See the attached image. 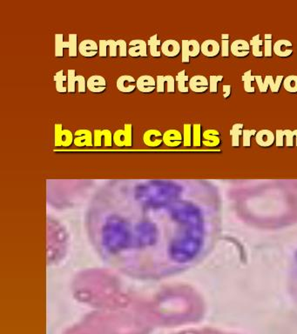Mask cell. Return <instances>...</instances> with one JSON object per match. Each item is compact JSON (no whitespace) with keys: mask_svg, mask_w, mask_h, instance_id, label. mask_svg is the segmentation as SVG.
Instances as JSON below:
<instances>
[{"mask_svg":"<svg viewBox=\"0 0 297 334\" xmlns=\"http://www.w3.org/2000/svg\"><path fill=\"white\" fill-rule=\"evenodd\" d=\"M55 57L56 58H63L64 57V50L68 48V41H65L63 34H55Z\"/></svg>","mask_w":297,"mask_h":334,"instance_id":"cell-29","label":"cell"},{"mask_svg":"<svg viewBox=\"0 0 297 334\" xmlns=\"http://www.w3.org/2000/svg\"><path fill=\"white\" fill-rule=\"evenodd\" d=\"M53 80L55 82L56 91L60 93H68V78L67 75H65L64 71L61 70L56 73L53 77Z\"/></svg>","mask_w":297,"mask_h":334,"instance_id":"cell-26","label":"cell"},{"mask_svg":"<svg viewBox=\"0 0 297 334\" xmlns=\"http://www.w3.org/2000/svg\"><path fill=\"white\" fill-rule=\"evenodd\" d=\"M116 86L120 93H131L137 88V80L131 75H122L116 81Z\"/></svg>","mask_w":297,"mask_h":334,"instance_id":"cell-14","label":"cell"},{"mask_svg":"<svg viewBox=\"0 0 297 334\" xmlns=\"http://www.w3.org/2000/svg\"><path fill=\"white\" fill-rule=\"evenodd\" d=\"M255 141L261 147L267 148V147H270L275 144L276 136L274 134V132L270 130L264 129V130L257 131L256 136H255Z\"/></svg>","mask_w":297,"mask_h":334,"instance_id":"cell-22","label":"cell"},{"mask_svg":"<svg viewBox=\"0 0 297 334\" xmlns=\"http://www.w3.org/2000/svg\"><path fill=\"white\" fill-rule=\"evenodd\" d=\"M87 236L104 262L140 280H160L198 266L222 232L219 204L173 182L115 185L91 204Z\"/></svg>","mask_w":297,"mask_h":334,"instance_id":"cell-1","label":"cell"},{"mask_svg":"<svg viewBox=\"0 0 297 334\" xmlns=\"http://www.w3.org/2000/svg\"><path fill=\"white\" fill-rule=\"evenodd\" d=\"M182 51V46L177 40L167 39L162 45V52L167 58H176Z\"/></svg>","mask_w":297,"mask_h":334,"instance_id":"cell-24","label":"cell"},{"mask_svg":"<svg viewBox=\"0 0 297 334\" xmlns=\"http://www.w3.org/2000/svg\"><path fill=\"white\" fill-rule=\"evenodd\" d=\"M222 90H223V97L229 98L231 95V85H224L222 86Z\"/></svg>","mask_w":297,"mask_h":334,"instance_id":"cell-44","label":"cell"},{"mask_svg":"<svg viewBox=\"0 0 297 334\" xmlns=\"http://www.w3.org/2000/svg\"><path fill=\"white\" fill-rule=\"evenodd\" d=\"M114 143L118 147H130L132 145V125L126 124L122 130L114 133Z\"/></svg>","mask_w":297,"mask_h":334,"instance_id":"cell-5","label":"cell"},{"mask_svg":"<svg viewBox=\"0 0 297 334\" xmlns=\"http://www.w3.org/2000/svg\"><path fill=\"white\" fill-rule=\"evenodd\" d=\"M188 86L194 93H206L209 89V80L203 75H196L190 79Z\"/></svg>","mask_w":297,"mask_h":334,"instance_id":"cell-16","label":"cell"},{"mask_svg":"<svg viewBox=\"0 0 297 334\" xmlns=\"http://www.w3.org/2000/svg\"><path fill=\"white\" fill-rule=\"evenodd\" d=\"M156 92L158 93H174L175 92V79L171 75L156 77Z\"/></svg>","mask_w":297,"mask_h":334,"instance_id":"cell-12","label":"cell"},{"mask_svg":"<svg viewBox=\"0 0 297 334\" xmlns=\"http://www.w3.org/2000/svg\"><path fill=\"white\" fill-rule=\"evenodd\" d=\"M201 53L207 58H215L220 54V44L214 39H207L200 45Z\"/></svg>","mask_w":297,"mask_h":334,"instance_id":"cell-20","label":"cell"},{"mask_svg":"<svg viewBox=\"0 0 297 334\" xmlns=\"http://www.w3.org/2000/svg\"><path fill=\"white\" fill-rule=\"evenodd\" d=\"M78 36L77 34H69L68 36V55L70 58H76L78 52Z\"/></svg>","mask_w":297,"mask_h":334,"instance_id":"cell-34","label":"cell"},{"mask_svg":"<svg viewBox=\"0 0 297 334\" xmlns=\"http://www.w3.org/2000/svg\"><path fill=\"white\" fill-rule=\"evenodd\" d=\"M242 82L244 84V91L248 93H255V87L252 85V83L255 81V76L252 75V71L248 70L243 74L242 78Z\"/></svg>","mask_w":297,"mask_h":334,"instance_id":"cell-32","label":"cell"},{"mask_svg":"<svg viewBox=\"0 0 297 334\" xmlns=\"http://www.w3.org/2000/svg\"><path fill=\"white\" fill-rule=\"evenodd\" d=\"M193 144V127L191 124H185L183 127V144L190 147Z\"/></svg>","mask_w":297,"mask_h":334,"instance_id":"cell-35","label":"cell"},{"mask_svg":"<svg viewBox=\"0 0 297 334\" xmlns=\"http://www.w3.org/2000/svg\"><path fill=\"white\" fill-rule=\"evenodd\" d=\"M285 134V141H286V145L288 147H293L295 146V140H296V131H291V130H284Z\"/></svg>","mask_w":297,"mask_h":334,"instance_id":"cell-41","label":"cell"},{"mask_svg":"<svg viewBox=\"0 0 297 334\" xmlns=\"http://www.w3.org/2000/svg\"><path fill=\"white\" fill-rule=\"evenodd\" d=\"M257 131L255 130H243V134H242V144L245 147H250L251 146V138L253 136H256Z\"/></svg>","mask_w":297,"mask_h":334,"instance_id":"cell-40","label":"cell"},{"mask_svg":"<svg viewBox=\"0 0 297 334\" xmlns=\"http://www.w3.org/2000/svg\"><path fill=\"white\" fill-rule=\"evenodd\" d=\"M99 51L98 44L92 39H85L79 46V51L85 58H94Z\"/></svg>","mask_w":297,"mask_h":334,"instance_id":"cell-19","label":"cell"},{"mask_svg":"<svg viewBox=\"0 0 297 334\" xmlns=\"http://www.w3.org/2000/svg\"><path fill=\"white\" fill-rule=\"evenodd\" d=\"M163 143L168 147H179L183 143V135L178 130H167L163 133Z\"/></svg>","mask_w":297,"mask_h":334,"instance_id":"cell-18","label":"cell"},{"mask_svg":"<svg viewBox=\"0 0 297 334\" xmlns=\"http://www.w3.org/2000/svg\"><path fill=\"white\" fill-rule=\"evenodd\" d=\"M144 144L149 147H158L163 143V134L156 129L146 131L143 135Z\"/></svg>","mask_w":297,"mask_h":334,"instance_id":"cell-21","label":"cell"},{"mask_svg":"<svg viewBox=\"0 0 297 334\" xmlns=\"http://www.w3.org/2000/svg\"><path fill=\"white\" fill-rule=\"evenodd\" d=\"M200 51V45L196 39L182 41V63H189L190 58H196L199 56Z\"/></svg>","mask_w":297,"mask_h":334,"instance_id":"cell-6","label":"cell"},{"mask_svg":"<svg viewBox=\"0 0 297 334\" xmlns=\"http://www.w3.org/2000/svg\"><path fill=\"white\" fill-rule=\"evenodd\" d=\"M250 45L245 39H236L230 45V51L236 58H245L250 53Z\"/></svg>","mask_w":297,"mask_h":334,"instance_id":"cell-13","label":"cell"},{"mask_svg":"<svg viewBox=\"0 0 297 334\" xmlns=\"http://www.w3.org/2000/svg\"><path fill=\"white\" fill-rule=\"evenodd\" d=\"M74 140L72 131L63 129L61 124H55L54 127V145L56 147H69Z\"/></svg>","mask_w":297,"mask_h":334,"instance_id":"cell-4","label":"cell"},{"mask_svg":"<svg viewBox=\"0 0 297 334\" xmlns=\"http://www.w3.org/2000/svg\"><path fill=\"white\" fill-rule=\"evenodd\" d=\"M287 287L289 296L297 306V245L294 250L293 255L289 264Z\"/></svg>","mask_w":297,"mask_h":334,"instance_id":"cell-2","label":"cell"},{"mask_svg":"<svg viewBox=\"0 0 297 334\" xmlns=\"http://www.w3.org/2000/svg\"><path fill=\"white\" fill-rule=\"evenodd\" d=\"M68 93H74L76 92V83L78 84V92L80 93H85L87 89L85 77L82 75H76L75 70H68Z\"/></svg>","mask_w":297,"mask_h":334,"instance_id":"cell-7","label":"cell"},{"mask_svg":"<svg viewBox=\"0 0 297 334\" xmlns=\"http://www.w3.org/2000/svg\"><path fill=\"white\" fill-rule=\"evenodd\" d=\"M148 44L143 39H133L129 42L128 55L132 58L148 57Z\"/></svg>","mask_w":297,"mask_h":334,"instance_id":"cell-9","label":"cell"},{"mask_svg":"<svg viewBox=\"0 0 297 334\" xmlns=\"http://www.w3.org/2000/svg\"><path fill=\"white\" fill-rule=\"evenodd\" d=\"M285 134L284 130H276V145L277 147H282L284 144Z\"/></svg>","mask_w":297,"mask_h":334,"instance_id":"cell-43","label":"cell"},{"mask_svg":"<svg viewBox=\"0 0 297 334\" xmlns=\"http://www.w3.org/2000/svg\"><path fill=\"white\" fill-rule=\"evenodd\" d=\"M189 77L186 74V71L182 70L179 72L178 74L175 77V82L178 85V90L180 93H188L189 92V86H187V82H189Z\"/></svg>","mask_w":297,"mask_h":334,"instance_id":"cell-28","label":"cell"},{"mask_svg":"<svg viewBox=\"0 0 297 334\" xmlns=\"http://www.w3.org/2000/svg\"><path fill=\"white\" fill-rule=\"evenodd\" d=\"M243 124H234L231 130H230V135L232 138V146L233 147H238L240 146V137L243 134Z\"/></svg>","mask_w":297,"mask_h":334,"instance_id":"cell-30","label":"cell"},{"mask_svg":"<svg viewBox=\"0 0 297 334\" xmlns=\"http://www.w3.org/2000/svg\"><path fill=\"white\" fill-rule=\"evenodd\" d=\"M114 143V135L108 129L94 130V146L95 147H111Z\"/></svg>","mask_w":297,"mask_h":334,"instance_id":"cell-8","label":"cell"},{"mask_svg":"<svg viewBox=\"0 0 297 334\" xmlns=\"http://www.w3.org/2000/svg\"><path fill=\"white\" fill-rule=\"evenodd\" d=\"M220 132L214 129H208L202 132L201 144L207 147H217L221 144Z\"/></svg>","mask_w":297,"mask_h":334,"instance_id":"cell-17","label":"cell"},{"mask_svg":"<svg viewBox=\"0 0 297 334\" xmlns=\"http://www.w3.org/2000/svg\"><path fill=\"white\" fill-rule=\"evenodd\" d=\"M137 89L142 93H151L156 91V80L150 75H142L137 80Z\"/></svg>","mask_w":297,"mask_h":334,"instance_id":"cell-23","label":"cell"},{"mask_svg":"<svg viewBox=\"0 0 297 334\" xmlns=\"http://www.w3.org/2000/svg\"><path fill=\"white\" fill-rule=\"evenodd\" d=\"M73 144L78 147L94 146V135L93 132L86 129H81L75 131Z\"/></svg>","mask_w":297,"mask_h":334,"instance_id":"cell-11","label":"cell"},{"mask_svg":"<svg viewBox=\"0 0 297 334\" xmlns=\"http://www.w3.org/2000/svg\"><path fill=\"white\" fill-rule=\"evenodd\" d=\"M284 77L279 75L276 77V81L274 80V77L271 75H267L265 77V79L263 80L262 76H255V82L258 85L260 92L262 93H266L267 92L268 87L271 90L273 93H278L280 91V85L283 83Z\"/></svg>","mask_w":297,"mask_h":334,"instance_id":"cell-3","label":"cell"},{"mask_svg":"<svg viewBox=\"0 0 297 334\" xmlns=\"http://www.w3.org/2000/svg\"><path fill=\"white\" fill-rule=\"evenodd\" d=\"M87 89L94 93H104L106 89V80L100 75L90 77L86 82Z\"/></svg>","mask_w":297,"mask_h":334,"instance_id":"cell-25","label":"cell"},{"mask_svg":"<svg viewBox=\"0 0 297 334\" xmlns=\"http://www.w3.org/2000/svg\"><path fill=\"white\" fill-rule=\"evenodd\" d=\"M224 77L222 75L220 76H212L209 77V92L211 93H216L218 91V83L223 80Z\"/></svg>","mask_w":297,"mask_h":334,"instance_id":"cell-39","label":"cell"},{"mask_svg":"<svg viewBox=\"0 0 297 334\" xmlns=\"http://www.w3.org/2000/svg\"><path fill=\"white\" fill-rule=\"evenodd\" d=\"M295 131H296V140H295V142H296V145L297 146V129L295 130Z\"/></svg>","mask_w":297,"mask_h":334,"instance_id":"cell-45","label":"cell"},{"mask_svg":"<svg viewBox=\"0 0 297 334\" xmlns=\"http://www.w3.org/2000/svg\"><path fill=\"white\" fill-rule=\"evenodd\" d=\"M249 45H250V47L252 48V53L253 55L255 58H262L264 57V51H262V47L264 46V43L261 38H260V34H257L254 36L253 38H251L250 41H249Z\"/></svg>","mask_w":297,"mask_h":334,"instance_id":"cell-27","label":"cell"},{"mask_svg":"<svg viewBox=\"0 0 297 334\" xmlns=\"http://www.w3.org/2000/svg\"><path fill=\"white\" fill-rule=\"evenodd\" d=\"M264 56L267 58H271L273 54V46H272V34L264 35Z\"/></svg>","mask_w":297,"mask_h":334,"instance_id":"cell-38","label":"cell"},{"mask_svg":"<svg viewBox=\"0 0 297 334\" xmlns=\"http://www.w3.org/2000/svg\"><path fill=\"white\" fill-rule=\"evenodd\" d=\"M117 45L119 48V56L120 58H126L128 55V44L124 39L117 40Z\"/></svg>","mask_w":297,"mask_h":334,"instance_id":"cell-42","label":"cell"},{"mask_svg":"<svg viewBox=\"0 0 297 334\" xmlns=\"http://www.w3.org/2000/svg\"><path fill=\"white\" fill-rule=\"evenodd\" d=\"M273 51L280 58H288L293 54V44L288 39H279L274 45Z\"/></svg>","mask_w":297,"mask_h":334,"instance_id":"cell-15","label":"cell"},{"mask_svg":"<svg viewBox=\"0 0 297 334\" xmlns=\"http://www.w3.org/2000/svg\"><path fill=\"white\" fill-rule=\"evenodd\" d=\"M99 56L100 58H106L109 56L111 58H116L118 55V45L117 41L114 39L103 40L100 39L99 41Z\"/></svg>","mask_w":297,"mask_h":334,"instance_id":"cell-10","label":"cell"},{"mask_svg":"<svg viewBox=\"0 0 297 334\" xmlns=\"http://www.w3.org/2000/svg\"><path fill=\"white\" fill-rule=\"evenodd\" d=\"M162 41L158 39L157 34H154L152 37H150V38L148 41V46L149 47V51H150V54L153 58H160L162 53L161 51L158 50V47L160 46H162Z\"/></svg>","mask_w":297,"mask_h":334,"instance_id":"cell-31","label":"cell"},{"mask_svg":"<svg viewBox=\"0 0 297 334\" xmlns=\"http://www.w3.org/2000/svg\"><path fill=\"white\" fill-rule=\"evenodd\" d=\"M283 87L289 93H297V76L290 75L286 77L283 80Z\"/></svg>","mask_w":297,"mask_h":334,"instance_id":"cell-33","label":"cell"},{"mask_svg":"<svg viewBox=\"0 0 297 334\" xmlns=\"http://www.w3.org/2000/svg\"><path fill=\"white\" fill-rule=\"evenodd\" d=\"M201 140H202L201 125L195 124L193 126V145L195 147H199L201 145Z\"/></svg>","mask_w":297,"mask_h":334,"instance_id":"cell-36","label":"cell"},{"mask_svg":"<svg viewBox=\"0 0 297 334\" xmlns=\"http://www.w3.org/2000/svg\"><path fill=\"white\" fill-rule=\"evenodd\" d=\"M221 57L229 58L230 57V35L223 33L221 35Z\"/></svg>","mask_w":297,"mask_h":334,"instance_id":"cell-37","label":"cell"}]
</instances>
